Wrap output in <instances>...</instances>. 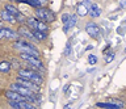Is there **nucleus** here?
Segmentation results:
<instances>
[{"instance_id": "39448f33", "label": "nucleus", "mask_w": 126, "mask_h": 109, "mask_svg": "<svg viewBox=\"0 0 126 109\" xmlns=\"http://www.w3.org/2000/svg\"><path fill=\"white\" fill-rule=\"evenodd\" d=\"M17 33L20 38H25V40L30 41V42H34V44H38V40L35 38L33 30H32L30 28H28L26 25H20L18 29H17Z\"/></svg>"}, {"instance_id": "cd10ccee", "label": "nucleus", "mask_w": 126, "mask_h": 109, "mask_svg": "<svg viewBox=\"0 0 126 109\" xmlns=\"http://www.w3.org/2000/svg\"><path fill=\"white\" fill-rule=\"evenodd\" d=\"M3 22H4V21L1 20V18H0V28H1V26H3Z\"/></svg>"}, {"instance_id": "5701e85b", "label": "nucleus", "mask_w": 126, "mask_h": 109, "mask_svg": "<svg viewBox=\"0 0 126 109\" xmlns=\"http://www.w3.org/2000/svg\"><path fill=\"white\" fill-rule=\"evenodd\" d=\"M70 17H71L70 13H63L62 15V22H63V24H67L68 20H70Z\"/></svg>"}, {"instance_id": "f257e3e1", "label": "nucleus", "mask_w": 126, "mask_h": 109, "mask_svg": "<svg viewBox=\"0 0 126 109\" xmlns=\"http://www.w3.org/2000/svg\"><path fill=\"white\" fill-rule=\"evenodd\" d=\"M12 46H13V49H16L18 53H28V54H32V55H34V57L41 58L39 50L35 47L30 41L25 40V38H18V40L13 41Z\"/></svg>"}, {"instance_id": "7ed1b4c3", "label": "nucleus", "mask_w": 126, "mask_h": 109, "mask_svg": "<svg viewBox=\"0 0 126 109\" xmlns=\"http://www.w3.org/2000/svg\"><path fill=\"white\" fill-rule=\"evenodd\" d=\"M18 58H20L21 61H24L25 63L29 64V67L37 70V71L45 72V66H43V62L41 61V58L34 57V55H32V54H28V53H20Z\"/></svg>"}, {"instance_id": "9b49d317", "label": "nucleus", "mask_w": 126, "mask_h": 109, "mask_svg": "<svg viewBox=\"0 0 126 109\" xmlns=\"http://www.w3.org/2000/svg\"><path fill=\"white\" fill-rule=\"evenodd\" d=\"M0 18L4 21V22H8V24H17L16 21V17L13 16L12 13H9L7 9H0Z\"/></svg>"}, {"instance_id": "9d476101", "label": "nucleus", "mask_w": 126, "mask_h": 109, "mask_svg": "<svg viewBox=\"0 0 126 109\" xmlns=\"http://www.w3.org/2000/svg\"><path fill=\"white\" fill-rule=\"evenodd\" d=\"M4 96H5L7 100H15V101H24V100H28V97H25L24 95L21 93L13 91V89H7L5 92H4Z\"/></svg>"}, {"instance_id": "f03ea898", "label": "nucleus", "mask_w": 126, "mask_h": 109, "mask_svg": "<svg viewBox=\"0 0 126 109\" xmlns=\"http://www.w3.org/2000/svg\"><path fill=\"white\" fill-rule=\"evenodd\" d=\"M17 75L21 78H25V79H29L32 81H34L35 84L42 85L43 84V75L41 71H37V70L32 68V67H26V68H18L17 70Z\"/></svg>"}, {"instance_id": "4be33fe9", "label": "nucleus", "mask_w": 126, "mask_h": 109, "mask_svg": "<svg viewBox=\"0 0 126 109\" xmlns=\"http://www.w3.org/2000/svg\"><path fill=\"white\" fill-rule=\"evenodd\" d=\"M71 47H72V46H71V42L68 41V42H67V45H66V47H64V55L66 57L71 54Z\"/></svg>"}, {"instance_id": "2eb2a0df", "label": "nucleus", "mask_w": 126, "mask_h": 109, "mask_svg": "<svg viewBox=\"0 0 126 109\" xmlns=\"http://www.w3.org/2000/svg\"><path fill=\"white\" fill-rule=\"evenodd\" d=\"M89 16L92 17V18H96V17H98L101 15V9H100V7H98L97 4H91V7H89Z\"/></svg>"}, {"instance_id": "ddd939ff", "label": "nucleus", "mask_w": 126, "mask_h": 109, "mask_svg": "<svg viewBox=\"0 0 126 109\" xmlns=\"http://www.w3.org/2000/svg\"><path fill=\"white\" fill-rule=\"evenodd\" d=\"M4 9H7L9 13H12L15 17H17L20 13H21V11H20L17 7H16L15 4H12V3H9V4H4Z\"/></svg>"}, {"instance_id": "6ab92c4d", "label": "nucleus", "mask_w": 126, "mask_h": 109, "mask_svg": "<svg viewBox=\"0 0 126 109\" xmlns=\"http://www.w3.org/2000/svg\"><path fill=\"white\" fill-rule=\"evenodd\" d=\"M96 107H98V108H113V109H118V108H120L117 104L112 103V101H109V103H97Z\"/></svg>"}, {"instance_id": "aec40b11", "label": "nucleus", "mask_w": 126, "mask_h": 109, "mask_svg": "<svg viewBox=\"0 0 126 109\" xmlns=\"http://www.w3.org/2000/svg\"><path fill=\"white\" fill-rule=\"evenodd\" d=\"M88 63L92 64V66L97 63V57L94 55V54H89V55H88Z\"/></svg>"}, {"instance_id": "393cba45", "label": "nucleus", "mask_w": 126, "mask_h": 109, "mask_svg": "<svg viewBox=\"0 0 126 109\" xmlns=\"http://www.w3.org/2000/svg\"><path fill=\"white\" fill-rule=\"evenodd\" d=\"M113 58H114V53H109L108 58L105 57V62H106V63H109V62H112V61H113Z\"/></svg>"}, {"instance_id": "423d86ee", "label": "nucleus", "mask_w": 126, "mask_h": 109, "mask_svg": "<svg viewBox=\"0 0 126 109\" xmlns=\"http://www.w3.org/2000/svg\"><path fill=\"white\" fill-rule=\"evenodd\" d=\"M20 36L17 30H13L7 26H1L0 28V40H8V41H16L18 40Z\"/></svg>"}, {"instance_id": "20e7f679", "label": "nucleus", "mask_w": 126, "mask_h": 109, "mask_svg": "<svg viewBox=\"0 0 126 109\" xmlns=\"http://www.w3.org/2000/svg\"><path fill=\"white\" fill-rule=\"evenodd\" d=\"M34 16L41 21H45L47 24H51V22L55 21V12H53L51 9L46 8V7H38V8H34Z\"/></svg>"}, {"instance_id": "4468645a", "label": "nucleus", "mask_w": 126, "mask_h": 109, "mask_svg": "<svg viewBox=\"0 0 126 109\" xmlns=\"http://www.w3.org/2000/svg\"><path fill=\"white\" fill-rule=\"evenodd\" d=\"M37 24H38V18L35 16H30V17H26V22L25 25L28 28H30L32 30H35L37 29Z\"/></svg>"}, {"instance_id": "a211bd4d", "label": "nucleus", "mask_w": 126, "mask_h": 109, "mask_svg": "<svg viewBox=\"0 0 126 109\" xmlns=\"http://www.w3.org/2000/svg\"><path fill=\"white\" fill-rule=\"evenodd\" d=\"M49 24L45 21H41V20H38V24H37V29L35 30H39V32H46V33H49Z\"/></svg>"}, {"instance_id": "a878e982", "label": "nucleus", "mask_w": 126, "mask_h": 109, "mask_svg": "<svg viewBox=\"0 0 126 109\" xmlns=\"http://www.w3.org/2000/svg\"><path fill=\"white\" fill-rule=\"evenodd\" d=\"M38 1L41 3V5H42V7H45L47 3H49V0H38Z\"/></svg>"}, {"instance_id": "b1692460", "label": "nucleus", "mask_w": 126, "mask_h": 109, "mask_svg": "<svg viewBox=\"0 0 126 109\" xmlns=\"http://www.w3.org/2000/svg\"><path fill=\"white\" fill-rule=\"evenodd\" d=\"M110 101H112V103H114V104H117L118 107L120 108H122V107H125V104L122 103V101H120V100H117V99H110Z\"/></svg>"}, {"instance_id": "f3484780", "label": "nucleus", "mask_w": 126, "mask_h": 109, "mask_svg": "<svg viewBox=\"0 0 126 109\" xmlns=\"http://www.w3.org/2000/svg\"><path fill=\"white\" fill-rule=\"evenodd\" d=\"M33 33H34L35 38L38 40V42H43V41H46V40H47V37H49V34H47L46 32H39V30H33Z\"/></svg>"}, {"instance_id": "bb28decb", "label": "nucleus", "mask_w": 126, "mask_h": 109, "mask_svg": "<svg viewBox=\"0 0 126 109\" xmlns=\"http://www.w3.org/2000/svg\"><path fill=\"white\" fill-rule=\"evenodd\" d=\"M120 7H121V8H125V7H126V0H121Z\"/></svg>"}, {"instance_id": "c85d7f7f", "label": "nucleus", "mask_w": 126, "mask_h": 109, "mask_svg": "<svg viewBox=\"0 0 126 109\" xmlns=\"http://www.w3.org/2000/svg\"><path fill=\"white\" fill-rule=\"evenodd\" d=\"M8 1H11V3H12V1H15V0H8Z\"/></svg>"}, {"instance_id": "c756f323", "label": "nucleus", "mask_w": 126, "mask_h": 109, "mask_svg": "<svg viewBox=\"0 0 126 109\" xmlns=\"http://www.w3.org/2000/svg\"><path fill=\"white\" fill-rule=\"evenodd\" d=\"M125 53H126V49H125Z\"/></svg>"}, {"instance_id": "dca6fc26", "label": "nucleus", "mask_w": 126, "mask_h": 109, "mask_svg": "<svg viewBox=\"0 0 126 109\" xmlns=\"http://www.w3.org/2000/svg\"><path fill=\"white\" fill-rule=\"evenodd\" d=\"M11 70H12L11 62H8V61H1L0 62V72L1 74H8V72H11Z\"/></svg>"}, {"instance_id": "0eeeda50", "label": "nucleus", "mask_w": 126, "mask_h": 109, "mask_svg": "<svg viewBox=\"0 0 126 109\" xmlns=\"http://www.w3.org/2000/svg\"><path fill=\"white\" fill-rule=\"evenodd\" d=\"M85 32L91 38H93V40H98V38H100V28H98V25L93 21H89L85 24Z\"/></svg>"}, {"instance_id": "412c9836", "label": "nucleus", "mask_w": 126, "mask_h": 109, "mask_svg": "<svg viewBox=\"0 0 126 109\" xmlns=\"http://www.w3.org/2000/svg\"><path fill=\"white\" fill-rule=\"evenodd\" d=\"M11 64H12V67H15V68H21L22 67V64L20 63V61H17V59H12L11 61Z\"/></svg>"}, {"instance_id": "6e6552de", "label": "nucleus", "mask_w": 126, "mask_h": 109, "mask_svg": "<svg viewBox=\"0 0 126 109\" xmlns=\"http://www.w3.org/2000/svg\"><path fill=\"white\" fill-rule=\"evenodd\" d=\"M16 81H17V83H20V84H22V85H25L26 88L32 89V91H34L35 93H39V91H41V88H39L41 85L35 84L34 81H32V80H29V79H25V78H21V76L17 75V78H16Z\"/></svg>"}, {"instance_id": "1a4fd4ad", "label": "nucleus", "mask_w": 126, "mask_h": 109, "mask_svg": "<svg viewBox=\"0 0 126 109\" xmlns=\"http://www.w3.org/2000/svg\"><path fill=\"white\" fill-rule=\"evenodd\" d=\"M92 3L89 1V0H83V1H80L76 7V15L80 17H85L89 13V7Z\"/></svg>"}, {"instance_id": "f8f14e48", "label": "nucleus", "mask_w": 126, "mask_h": 109, "mask_svg": "<svg viewBox=\"0 0 126 109\" xmlns=\"http://www.w3.org/2000/svg\"><path fill=\"white\" fill-rule=\"evenodd\" d=\"M76 22H78V15H76V13L71 15L68 22H67V24H64V26H63V32H64V33H68V30H70L71 28H74V26L76 25Z\"/></svg>"}]
</instances>
